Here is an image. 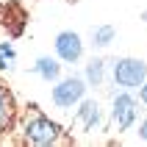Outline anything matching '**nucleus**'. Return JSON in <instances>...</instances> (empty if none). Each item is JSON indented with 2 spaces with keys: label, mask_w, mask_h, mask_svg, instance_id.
I'll return each instance as SVG.
<instances>
[{
  "label": "nucleus",
  "mask_w": 147,
  "mask_h": 147,
  "mask_svg": "<svg viewBox=\"0 0 147 147\" xmlns=\"http://www.w3.org/2000/svg\"><path fill=\"white\" fill-rule=\"evenodd\" d=\"M58 69H61V64L53 61V58H39V61H36V72H39L42 78H47V81L58 78Z\"/></svg>",
  "instance_id": "9"
},
{
  "label": "nucleus",
  "mask_w": 147,
  "mask_h": 147,
  "mask_svg": "<svg viewBox=\"0 0 147 147\" xmlns=\"http://www.w3.org/2000/svg\"><path fill=\"white\" fill-rule=\"evenodd\" d=\"M147 78V64L139 58H122L117 61L114 67V81L125 89H133V86H142V81Z\"/></svg>",
  "instance_id": "2"
},
{
  "label": "nucleus",
  "mask_w": 147,
  "mask_h": 147,
  "mask_svg": "<svg viewBox=\"0 0 147 147\" xmlns=\"http://www.w3.org/2000/svg\"><path fill=\"white\" fill-rule=\"evenodd\" d=\"M136 119V100L131 94H117L114 97V108H111V131L114 133H125Z\"/></svg>",
  "instance_id": "3"
},
{
  "label": "nucleus",
  "mask_w": 147,
  "mask_h": 147,
  "mask_svg": "<svg viewBox=\"0 0 147 147\" xmlns=\"http://www.w3.org/2000/svg\"><path fill=\"white\" fill-rule=\"evenodd\" d=\"M20 142L22 144H31V147H47V144H72V136L56 125L53 119L39 111V106H28L25 114L20 117Z\"/></svg>",
  "instance_id": "1"
},
{
  "label": "nucleus",
  "mask_w": 147,
  "mask_h": 147,
  "mask_svg": "<svg viewBox=\"0 0 147 147\" xmlns=\"http://www.w3.org/2000/svg\"><path fill=\"white\" fill-rule=\"evenodd\" d=\"M11 61H14V50H11V45H3V47H0V67L8 69Z\"/></svg>",
  "instance_id": "12"
},
{
  "label": "nucleus",
  "mask_w": 147,
  "mask_h": 147,
  "mask_svg": "<svg viewBox=\"0 0 147 147\" xmlns=\"http://www.w3.org/2000/svg\"><path fill=\"white\" fill-rule=\"evenodd\" d=\"M100 122V106L94 100H83L81 108H78V117H75V128H83V131H94Z\"/></svg>",
  "instance_id": "8"
},
{
  "label": "nucleus",
  "mask_w": 147,
  "mask_h": 147,
  "mask_svg": "<svg viewBox=\"0 0 147 147\" xmlns=\"http://www.w3.org/2000/svg\"><path fill=\"white\" fill-rule=\"evenodd\" d=\"M25 22H28V14L22 11L20 3H6L0 8V25H6L11 36H20L25 31Z\"/></svg>",
  "instance_id": "7"
},
{
  "label": "nucleus",
  "mask_w": 147,
  "mask_h": 147,
  "mask_svg": "<svg viewBox=\"0 0 147 147\" xmlns=\"http://www.w3.org/2000/svg\"><path fill=\"white\" fill-rule=\"evenodd\" d=\"M17 125V106H14V94L6 83L0 81V136L11 133Z\"/></svg>",
  "instance_id": "6"
},
{
  "label": "nucleus",
  "mask_w": 147,
  "mask_h": 147,
  "mask_svg": "<svg viewBox=\"0 0 147 147\" xmlns=\"http://www.w3.org/2000/svg\"><path fill=\"white\" fill-rule=\"evenodd\" d=\"M139 136H142V139L147 142V119H144V122H142V131H139Z\"/></svg>",
  "instance_id": "14"
},
{
  "label": "nucleus",
  "mask_w": 147,
  "mask_h": 147,
  "mask_svg": "<svg viewBox=\"0 0 147 147\" xmlns=\"http://www.w3.org/2000/svg\"><path fill=\"white\" fill-rule=\"evenodd\" d=\"M83 81L81 78H67V81H61L53 89V103H56L58 108H72L75 103H81L83 100Z\"/></svg>",
  "instance_id": "4"
},
{
  "label": "nucleus",
  "mask_w": 147,
  "mask_h": 147,
  "mask_svg": "<svg viewBox=\"0 0 147 147\" xmlns=\"http://www.w3.org/2000/svg\"><path fill=\"white\" fill-rule=\"evenodd\" d=\"M56 53L61 61H67V64H75L78 58H81L83 53V45H81V36L75 31H61L56 36Z\"/></svg>",
  "instance_id": "5"
},
{
  "label": "nucleus",
  "mask_w": 147,
  "mask_h": 147,
  "mask_svg": "<svg viewBox=\"0 0 147 147\" xmlns=\"http://www.w3.org/2000/svg\"><path fill=\"white\" fill-rule=\"evenodd\" d=\"M142 100H144V103H147V78H144V81H142Z\"/></svg>",
  "instance_id": "13"
},
{
  "label": "nucleus",
  "mask_w": 147,
  "mask_h": 147,
  "mask_svg": "<svg viewBox=\"0 0 147 147\" xmlns=\"http://www.w3.org/2000/svg\"><path fill=\"white\" fill-rule=\"evenodd\" d=\"M108 42H114V28H111V25L97 28V31H94V45H97V47H106Z\"/></svg>",
  "instance_id": "11"
},
{
  "label": "nucleus",
  "mask_w": 147,
  "mask_h": 147,
  "mask_svg": "<svg viewBox=\"0 0 147 147\" xmlns=\"http://www.w3.org/2000/svg\"><path fill=\"white\" fill-rule=\"evenodd\" d=\"M86 78H89L92 86H100L103 83V58H92L89 67H86Z\"/></svg>",
  "instance_id": "10"
}]
</instances>
